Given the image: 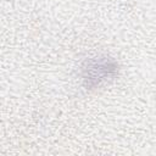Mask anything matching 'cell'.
<instances>
[{
  "label": "cell",
  "mask_w": 156,
  "mask_h": 156,
  "mask_svg": "<svg viewBox=\"0 0 156 156\" xmlns=\"http://www.w3.org/2000/svg\"><path fill=\"white\" fill-rule=\"evenodd\" d=\"M118 63L108 56H95L87 60L82 67V80L85 88L95 89L118 76Z\"/></svg>",
  "instance_id": "cell-1"
}]
</instances>
